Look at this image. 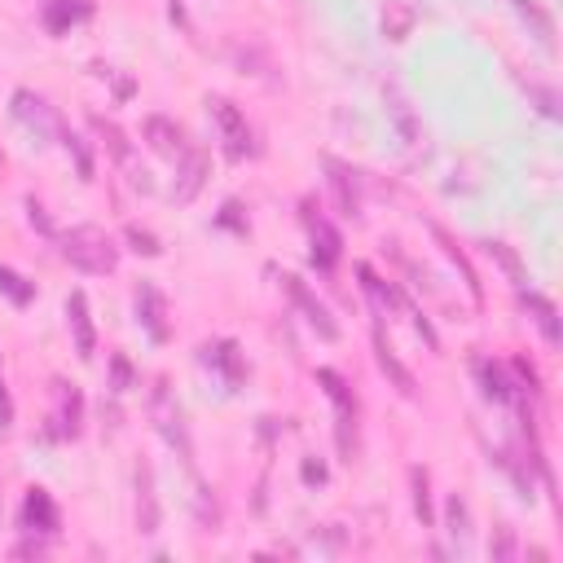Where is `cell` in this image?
<instances>
[{
  "label": "cell",
  "instance_id": "6da1fadb",
  "mask_svg": "<svg viewBox=\"0 0 563 563\" xmlns=\"http://www.w3.org/2000/svg\"><path fill=\"white\" fill-rule=\"evenodd\" d=\"M62 260L75 265L79 273H115L120 269V247L97 224H75L71 234H62Z\"/></svg>",
  "mask_w": 563,
  "mask_h": 563
},
{
  "label": "cell",
  "instance_id": "d6a6232c",
  "mask_svg": "<svg viewBox=\"0 0 563 563\" xmlns=\"http://www.w3.org/2000/svg\"><path fill=\"white\" fill-rule=\"evenodd\" d=\"M194 506H198V519H203V528H207V533H216V528H220V502L211 498V489H207V485H198V498H194Z\"/></svg>",
  "mask_w": 563,
  "mask_h": 563
},
{
  "label": "cell",
  "instance_id": "cb8c5ba5",
  "mask_svg": "<svg viewBox=\"0 0 563 563\" xmlns=\"http://www.w3.org/2000/svg\"><path fill=\"white\" fill-rule=\"evenodd\" d=\"M414 19H418V10L409 5V0H388V5H383V36L388 40H405L414 32Z\"/></svg>",
  "mask_w": 563,
  "mask_h": 563
},
{
  "label": "cell",
  "instance_id": "e0dca14e",
  "mask_svg": "<svg viewBox=\"0 0 563 563\" xmlns=\"http://www.w3.org/2000/svg\"><path fill=\"white\" fill-rule=\"evenodd\" d=\"M23 528L36 533V537H58L62 528V515L53 506V498L45 489H27V502H23Z\"/></svg>",
  "mask_w": 563,
  "mask_h": 563
},
{
  "label": "cell",
  "instance_id": "3957f363",
  "mask_svg": "<svg viewBox=\"0 0 563 563\" xmlns=\"http://www.w3.org/2000/svg\"><path fill=\"white\" fill-rule=\"evenodd\" d=\"M317 383L326 388V396H330V405H334V431H340V449L344 454H353L357 449V392H353V383L340 375V370H317Z\"/></svg>",
  "mask_w": 563,
  "mask_h": 563
},
{
  "label": "cell",
  "instance_id": "8fae6325",
  "mask_svg": "<svg viewBox=\"0 0 563 563\" xmlns=\"http://www.w3.org/2000/svg\"><path fill=\"white\" fill-rule=\"evenodd\" d=\"M53 396H58V409H53V436L58 440H75L79 427H84V396L75 383H53Z\"/></svg>",
  "mask_w": 563,
  "mask_h": 563
},
{
  "label": "cell",
  "instance_id": "7c38bea8",
  "mask_svg": "<svg viewBox=\"0 0 563 563\" xmlns=\"http://www.w3.org/2000/svg\"><path fill=\"white\" fill-rule=\"evenodd\" d=\"M159 489H155V467L150 463H137V533L142 537H155L159 533Z\"/></svg>",
  "mask_w": 563,
  "mask_h": 563
},
{
  "label": "cell",
  "instance_id": "7402d4cb",
  "mask_svg": "<svg viewBox=\"0 0 563 563\" xmlns=\"http://www.w3.org/2000/svg\"><path fill=\"white\" fill-rule=\"evenodd\" d=\"M88 14H93V0H49V5H45V27L53 36H62L75 23H84Z\"/></svg>",
  "mask_w": 563,
  "mask_h": 563
},
{
  "label": "cell",
  "instance_id": "f546056e",
  "mask_svg": "<svg viewBox=\"0 0 563 563\" xmlns=\"http://www.w3.org/2000/svg\"><path fill=\"white\" fill-rule=\"evenodd\" d=\"M0 291H5L14 304H32L36 299V286L23 273H14V269H0Z\"/></svg>",
  "mask_w": 563,
  "mask_h": 563
},
{
  "label": "cell",
  "instance_id": "d4e9b609",
  "mask_svg": "<svg viewBox=\"0 0 563 563\" xmlns=\"http://www.w3.org/2000/svg\"><path fill=\"white\" fill-rule=\"evenodd\" d=\"M485 252H489V256H493V260L502 265V273L511 278V286H515V291H524V286H528V269H524V260H519V256H515V252H511L506 243L489 238V243H485Z\"/></svg>",
  "mask_w": 563,
  "mask_h": 563
},
{
  "label": "cell",
  "instance_id": "9c48e42d",
  "mask_svg": "<svg viewBox=\"0 0 563 563\" xmlns=\"http://www.w3.org/2000/svg\"><path fill=\"white\" fill-rule=\"evenodd\" d=\"M207 176H211V159H207V150H198V146H185V155L176 159V185H172V203H194V198L203 194Z\"/></svg>",
  "mask_w": 563,
  "mask_h": 563
},
{
  "label": "cell",
  "instance_id": "ba28073f",
  "mask_svg": "<svg viewBox=\"0 0 563 563\" xmlns=\"http://www.w3.org/2000/svg\"><path fill=\"white\" fill-rule=\"evenodd\" d=\"M88 124H93V133L101 137V146L110 150V159H115V163L128 172V181H133V185H146V172H137V150H133L128 133H124L115 120H106V115H93Z\"/></svg>",
  "mask_w": 563,
  "mask_h": 563
},
{
  "label": "cell",
  "instance_id": "8992f818",
  "mask_svg": "<svg viewBox=\"0 0 563 563\" xmlns=\"http://www.w3.org/2000/svg\"><path fill=\"white\" fill-rule=\"evenodd\" d=\"M133 304H137L142 330L150 334L155 344H168V340H172V321H168V299H163V291H159L155 282H142L137 295H133Z\"/></svg>",
  "mask_w": 563,
  "mask_h": 563
},
{
  "label": "cell",
  "instance_id": "74e56055",
  "mask_svg": "<svg viewBox=\"0 0 563 563\" xmlns=\"http://www.w3.org/2000/svg\"><path fill=\"white\" fill-rule=\"evenodd\" d=\"M10 423H14V396L5 388V370H0V436H10Z\"/></svg>",
  "mask_w": 563,
  "mask_h": 563
},
{
  "label": "cell",
  "instance_id": "484cf974",
  "mask_svg": "<svg viewBox=\"0 0 563 563\" xmlns=\"http://www.w3.org/2000/svg\"><path fill=\"white\" fill-rule=\"evenodd\" d=\"M409 489H414V515H418V524L431 528L436 524V511H431V476H427V467H414L409 472Z\"/></svg>",
  "mask_w": 563,
  "mask_h": 563
},
{
  "label": "cell",
  "instance_id": "ab89813d",
  "mask_svg": "<svg viewBox=\"0 0 563 563\" xmlns=\"http://www.w3.org/2000/svg\"><path fill=\"white\" fill-rule=\"evenodd\" d=\"M0 172H5V155H0Z\"/></svg>",
  "mask_w": 563,
  "mask_h": 563
},
{
  "label": "cell",
  "instance_id": "9a60e30c",
  "mask_svg": "<svg viewBox=\"0 0 563 563\" xmlns=\"http://www.w3.org/2000/svg\"><path fill=\"white\" fill-rule=\"evenodd\" d=\"M66 326L75 334V353L88 362L97 353V330H93V313H88V295L84 291H71L66 295Z\"/></svg>",
  "mask_w": 563,
  "mask_h": 563
},
{
  "label": "cell",
  "instance_id": "5bb4252c",
  "mask_svg": "<svg viewBox=\"0 0 563 563\" xmlns=\"http://www.w3.org/2000/svg\"><path fill=\"white\" fill-rule=\"evenodd\" d=\"M326 181H330V194H334V203H340V211L344 216H362V181H357V172L348 168V163H340V159H326Z\"/></svg>",
  "mask_w": 563,
  "mask_h": 563
},
{
  "label": "cell",
  "instance_id": "836d02e7",
  "mask_svg": "<svg viewBox=\"0 0 563 563\" xmlns=\"http://www.w3.org/2000/svg\"><path fill=\"white\" fill-rule=\"evenodd\" d=\"M489 554H493V563H511L519 550H515V533L502 524L498 533H493V541H489Z\"/></svg>",
  "mask_w": 563,
  "mask_h": 563
},
{
  "label": "cell",
  "instance_id": "44dd1931",
  "mask_svg": "<svg viewBox=\"0 0 563 563\" xmlns=\"http://www.w3.org/2000/svg\"><path fill=\"white\" fill-rule=\"evenodd\" d=\"M511 10H515V14H519V23L528 27V36L550 53V49H554V19L537 5V0H511Z\"/></svg>",
  "mask_w": 563,
  "mask_h": 563
},
{
  "label": "cell",
  "instance_id": "f1b7e54d",
  "mask_svg": "<svg viewBox=\"0 0 563 563\" xmlns=\"http://www.w3.org/2000/svg\"><path fill=\"white\" fill-rule=\"evenodd\" d=\"M357 278H362V286H366V295H370V299H375L379 308H383V304H396V299H401V295H396V291H392L388 282H379V273H375L370 265H357Z\"/></svg>",
  "mask_w": 563,
  "mask_h": 563
},
{
  "label": "cell",
  "instance_id": "52a82bcc",
  "mask_svg": "<svg viewBox=\"0 0 563 563\" xmlns=\"http://www.w3.org/2000/svg\"><path fill=\"white\" fill-rule=\"evenodd\" d=\"M14 120L27 124V128L40 133V137H58V133H62L58 110H53L40 93H32V88H14Z\"/></svg>",
  "mask_w": 563,
  "mask_h": 563
},
{
  "label": "cell",
  "instance_id": "ac0fdd59",
  "mask_svg": "<svg viewBox=\"0 0 563 563\" xmlns=\"http://www.w3.org/2000/svg\"><path fill=\"white\" fill-rule=\"evenodd\" d=\"M203 357H207V366H216V370L224 375V383H230V392H238V388L247 383V357H243V348H238L234 340L207 344V348H203Z\"/></svg>",
  "mask_w": 563,
  "mask_h": 563
},
{
  "label": "cell",
  "instance_id": "1f68e13d",
  "mask_svg": "<svg viewBox=\"0 0 563 563\" xmlns=\"http://www.w3.org/2000/svg\"><path fill=\"white\" fill-rule=\"evenodd\" d=\"M392 115H396V128L405 133V142L418 146V124H414V115H409V101H405L396 88H392Z\"/></svg>",
  "mask_w": 563,
  "mask_h": 563
},
{
  "label": "cell",
  "instance_id": "f35d334b",
  "mask_svg": "<svg viewBox=\"0 0 563 563\" xmlns=\"http://www.w3.org/2000/svg\"><path fill=\"white\" fill-rule=\"evenodd\" d=\"M304 480H308V485H321V480H326V467L308 458V463H304Z\"/></svg>",
  "mask_w": 563,
  "mask_h": 563
},
{
  "label": "cell",
  "instance_id": "4dcf8cb0",
  "mask_svg": "<svg viewBox=\"0 0 563 563\" xmlns=\"http://www.w3.org/2000/svg\"><path fill=\"white\" fill-rule=\"evenodd\" d=\"M524 93L537 101V110L546 120H559V97H554V88H546V84H537V79H524Z\"/></svg>",
  "mask_w": 563,
  "mask_h": 563
},
{
  "label": "cell",
  "instance_id": "8d00e7d4",
  "mask_svg": "<svg viewBox=\"0 0 563 563\" xmlns=\"http://www.w3.org/2000/svg\"><path fill=\"white\" fill-rule=\"evenodd\" d=\"M27 220L36 224V230H40L45 238H53V220H49V211H45V203H40V198H27Z\"/></svg>",
  "mask_w": 563,
  "mask_h": 563
},
{
  "label": "cell",
  "instance_id": "603a6c76",
  "mask_svg": "<svg viewBox=\"0 0 563 563\" xmlns=\"http://www.w3.org/2000/svg\"><path fill=\"white\" fill-rule=\"evenodd\" d=\"M444 533H449V541H454L458 550L472 537V506H467L463 493H449V502H444Z\"/></svg>",
  "mask_w": 563,
  "mask_h": 563
},
{
  "label": "cell",
  "instance_id": "d6986e66",
  "mask_svg": "<svg viewBox=\"0 0 563 563\" xmlns=\"http://www.w3.org/2000/svg\"><path fill=\"white\" fill-rule=\"evenodd\" d=\"M519 304H524V313L533 317V326L541 330V340L550 344V348H559V340H563V326H559V308L541 295V291H519Z\"/></svg>",
  "mask_w": 563,
  "mask_h": 563
},
{
  "label": "cell",
  "instance_id": "e575fe53",
  "mask_svg": "<svg viewBox=\"0 0 563 563\" xmlns=\"http://www.w3.org/2000/svg\"><path fill=\"white\" fill-rule=\"evenodd\" d=\"M124 238H128V243H133V252H142V256H159V252H163V243H159L150 230H142V224H128Z\"/></svg>",
  "mask_w": 563,
  "mask_h": 563
},
{
  "label": "cell",
  "instance_id": "4316f807",
  "mask_svg": "<svg viewBox=\"0 0 563 563\" xmlns=\"http://www.w3.org/2000/svg\"><path fill=\"white\" fill-rule=\"evenodd\" d=\"M480 379H485V396L489 401H511L515 396V383H506V370L498 362H485L480 366Z\"/></svg>",
  "mask_w": 563,
  "mask_h": 563
},
{
  "label": "cell",
  "instance_id": "2e32d148",
  "mask_svg": "<svg viewBox=\"0 0 563 563\" xmlns=\"http://www.w3.org/2000/svg\"><path fill=\"white\" fill-rule=\"evenodd\" d=\"M142 133H146V146H150L159 159H172V163H176V159L185 155V146H189L185 133H181V124L168 120V115H150Z\"/></svg>",
  "mask_w": 563,
  "mask_h": 563
},
{
  "label": "cell",
  "instance_id": "5b68a950",
  "mask_svg": "<svg viewBox=\"0 0 563 563\" xmlns=\"http://www.w3.org/2000/svg\"><path fill=\"white\" fill-rule=\"evenodd\" d=\"M282 291H286V299L295 304V313H299V317H304V321H308V326L321 334L326 344L340 340V321L330 317V308H326V304H321V299L308 291V282H304L299 273H282Z\"/></svg>",
  "mask_w": 563,
  "mask_h": 563
},
{
  "label": "cell",
  "instance_id": "ffe728a7",
  "mask_svg": "<svg viewBox=\"0 0 563 563\" xmlns=\"http://www.w3.org/2000/svg\"><path fill=\"white\" fill-rule=\"evenodd\" d=\"M375 362H379V370L392 379V388L401 392V396H418V383H414V375L401 366V357L388 348V340H383V330H375Z\"/></svg>",
  "mask_w": 563,
  "mask_h": 563
},
{
  "label": "cell",
  "instance_id": "83f0119b",
  "mask_svg": "<svg viewBox=\"0 0 563 563\" xmlns=\"http://www.w3.org/2000/svg\"><path fill=\"white\" fill-rule=\"evenodd\" d=\"M62 146H66V155H75V168H79V181H93V155H88V146H84V137H75L66 124H62Z\"/></svg>",
  "mask_w": 563,
  "mask_h": 563
},
{
  "label": "cell",
  "instance_id": "277c9868",
  "mask_svg": "<svg viewBox=\"0 0 563 563\" xmlns=\"http://www.w3.org/2000/svg\"><path fill=\"white\" fill-rule=\"evenodd\" d=\"M211 106V120H216V128H220V142H224V155L230 159H247L252 150H256V142H252V124H247V115L230 101V97H211L207 101Z\"/></svg>",
  "mask_w": 563,
  "mask_h": 563
},
{
  "label": "cell",
  "instance_id": "7a4b0ae2",
  "mask_svg": "<svg viewBox=\"0 0 563 563\" xmlns=\"http://www.w3.org/2000/svg\"><path fill=\"white\" fill-rule=\"evenodd\" d=\"M150 423H155V431L168 440V449L181 458V463H194V440H189V423H185V409H181V401H176V392H172V383L168 379H155V388H150Z\"/></svg>",
  "mask_w": 563,
  "mask_h": 563
},
{
  "label": "cell",
  "instance_id": "4fadbf2b",
  "mask_svg": "<svg viewBox=\"0 0 563 563\" xmlns=\"http://www.w3.org/2000/svg\"><path fill=\"white\" fill-rule=\"evenodd\" d=\"M427 230H431L436 247L444 252V260H449V265H454V269L463 273V286L472 291V299H476V304H485V291H480V273L472 269V260H467V252H463V247L454 243V234H449V230H444V224H436V220H427Z\"/></svg>",
  "mask_w": 563,
  "mask_h": 563
},
{
  "label": "cell",
  "instance_id": "30bf717a",
  "mask_svg": "<svg viewBox=\"0 0 563 563\" xmlns=\"http://www.w3.org/2000/svg\"><path fill=\"white\" fill-rule=\"evenodd\" d=\"M304 224H308V243H313V265L317 269H334V265H340V256H344L340 230H334L326 216H317L313 207H304Z\"/></svg>",
  "mask_w": 563,
  "mask_h": 563
},
{
  "label": "cell",
  "instance_id": "d590c367",
  "mask_svg": "<svg viewBox=\"0 0 563 563\" xmlns=\"http://www.w3.org/2000/svg\"><path fill=\"white\" fill-rule=\"evenodd\" d=\"M110 388H115V392H128L133 388V366H128L124 353L110 357Z\"/></svg>",
  "mask_w": 563,
  "mask_h": 563
}]
</instances>
